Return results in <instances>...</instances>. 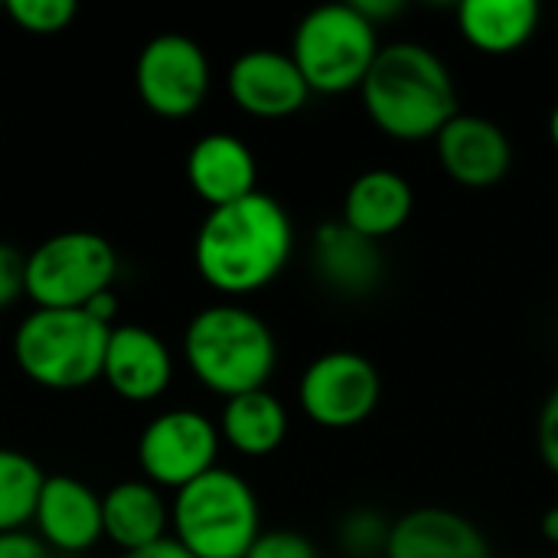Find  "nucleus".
<instances>
[{
	"label": "nucleus",
	"mask_w": 558,
	"mask_h": 558,
	"mask_svg": "<svg viewBox=\"0 0 558 558\" xmlns=\"http://www.w3.org/2000/svg\"><path fill=\"white\" fill-rule=\"evenodd\" d=\"M412 209H415L412 183L402 173L379 167V170L360 173L350 183L340 219L360 235L379 242V239L396 235L412 219Z\"/></svg>",
	"instance_id": "18"
},
{
	"label": "nucleus",
	"mask_w": 558,
	"mask_h": 558,
	"mask_svg": "<svg viewBox=\"0 0 558 558\" xmlns=\"http://www.w3.org/2000/svg\"><path fill=\"white\" fill-rule=\"evenodd\" d=\"M0 10H3V3H0Z\"/></svg>",
	"instance_id": "34"
},
{
	"label": "nucleus",
	"mask_w": 558,
	"mask_h": 558,
	"mask_svg": "<svg viewBox=\"0 0 558 558\" xmlns=\"http://www.w3.org/2000/svg\"><path fill=\"white\" fill-rule=\"evenodd\" d=\"M134 85L147 111L180 121L203 108L213 85V69L196 39L183 33H160L137 52Z\"/></svg>",
	"instance_id": "9"
},
{
	"label": "nucleus",
	"mask_w": 558,
	"mask_h": 558,
	"mask_svg": "<svg viewBox=\"0 0 558 558\" xmlns=\"http://www.w3.org/2000/svg\"><path fill=\"white\" fill-rule=\"evenodd\" d=\"M543 20L539 0H464L458 7L461 36L487 56H510L523 49Z\"/></svg>",
	"instance_id": "20"
},
{
	"label": "nucleus",
	"mask_w": 558,
	"mask_h": 558,
	"mask_svg": "<svg viewBox=\"0 0 558 558\" xmlns=\"http://www.w3.org/2000/svg\"><path fill=\"white\" fill-rule=\"evenodd\" d=\"M245 558H320L317 546L294 530H271L255 539Z\"/></svg>",
	"instance_id": "25"
},
{
	"label": "nucleus",
	"mask_w": 558,
	"mask_h": 558,
	"mask_svg": "<svg viewBox=\"0 0 558 558\" xmlns=\"http://www.w3.org/2000/svg\"><path fill=\"white\" fill-rule=\"evenodd\" d=\"M222 441L245 454V458H268L284 445L288 435V412L278 396L268 389L245 392L235 399H226L222 418H219Z\"/></svg>",
	"instance_id": "21"
},
{
	"label": "nucleus",
	"mask_w": 558,
	"mask_h": 558,
	"mask_svg": "<svg viewBox=\"0 0 558 558\" xmlns=\"http://www.w3.org/2000/svg\"><path fill=\"white\" fill-rule=\"evenodd\" d=\"M226 88L239 111L262 118V121L291 118L314 95L311 85L304 82L298 62L291 59V52H281V49L242 52L229 65Z\"/></svg>",
	"instance_id": "11"
},
{
	"label": "nucleus",
	"mask_w": 558,
	"mask_h": 558,
	"mask_svg": "<svg viewBox=\"0 0 558 558\" xmlns=\"http://www.w3.org/2000/svg\"><path fill=\"white\" fill-rule=\"evenodd\" d=\"M183 360L199 386L222 399L265 389L278 363L271 327L235 301L196 311L183 330Z\"/></svg>",
	"instance_id": "3"
},
{
	"label": "nucleus",
	"mask_w": 558,
	"mask_h": 558,
	"mask_svg": "<svg viewBox=\"0 0 558 558\" xmlns=\"http://www.w3.org/2000/svg\"><path fill=\"white\" fill-rule=\"evenodd\" d=\"M445 173L468 190H490L507 180L513 167V144L507 131L481 114H454L435 137Z\"/></svg>",
	"instance_id": "13"
},
{
	"label": "nucleus",
	"mask_w": 558,
	"mask_h": 558,
	"mask_svg": "<svg viewBox=\"0 0 558 558\" xmlns=\"http://www.w3.org/2000/svg\"><path fill=\"white\" fill-rule=\"evenodd\" d=\"M3 13L23 33L52 36V33H62L78 16V3H72V0H7Z\"/></svg>",
	"instance_id": "24"
},
{
	"label": "nucleus",
	"mask_w": 558,
	"mask_h": 558,
	"mask_svg": "<svg viewBox=\"0 0 558 558\" xmlns=\"http://www.w3.org/2000/svg\"><path fill=\"white\" fill-rule=\"evenodd\" d=\"M291 252L294 226L288 209L258 190L206 213L196 229L193 265L216 294L235 301L265 291L284 271Z\"/></svg>",
	"instance_id": "1"
},
{
	"label": "nucleus",
	"mask_w": 558,
	"mask_h": 558,
	"mask_svg": "<svg viewBox=\"0 0 558 558\" xmlns=\"http://www.w3.org/2000/svg\"><path fill=\"white\" fill-rule=\"evenodd\" d=\"M101 523L108 543H114L121 553H137L167 539L170 507L154 484L121 481L101 494Z\"/></svg>",
	"instance_id": "19"
},
{
	"label": "nucleus",
	"mask_w": 558,
	"mask_h": 558,
	"mask_svg": "<svg viewBox=\"0 0 558 558\" xmlns=\"http://www.w3.org/2000/svg\"><path fill=\"white\" fill-rule=\"evenodd\" d=\"M392 523L376 510H353L337 526V546L350 558H386Z\"/></svg>",
	"instance_id": "23"
},
{
	"label": "nucleus",
	"mask_w": 558,
	"mask_h": 558,
	"mask_svg": "<svg viewBox=\"0 0 558 558\" xmlns=\"http://www.w3.org/2000/svg\"><path fill=\"white\" fill-rule=\"evenodd\" d=\"M543 536H546L549 543H556L558 546V507H553V510L543 517Z\"/></svg>",
	"instance_id": "32"
},
{
	"label": "nucleus",
	"mask_w": 558,
	"mask_h": 558,
	"mask_svg": "<svg viewBox=\"0 0 558 558\" xmlns=\"http://www.w3.org/2000/svg\"><path fill=\"white\" fill-rule=\"evenodd\" d=\"M114 278V245L88 229L56 232L26 255V298L43 311H82L111 291Z\"/></svg>",
	"instance_id": "7"
},
{
	"label": "nucleus",
	"mask_w": 558,
	"mask_h": 558,
	"mask_svg": "<svg viewBox=\"0 0 558 558\" xmlns=\"http://www.w3.org/2000/svg\"><path fill=\"white\" fill-rule=\"evenodd\" d=\"M26 294V255L0 242V311L13 307Z\"/></svg>",
	"instance_id": "26"
},
{
	"label": "nucleus",
	"mask_w": 558,
	"mask_h": 558,
	"mask_svg": "<svg viewBox=\"0 0 558 558\" xmlns=\"http://www.w3.org/2000/svg\"><path fill=\"white\" fill-rule=\"evenodd\" d=\"M101 379L118 399L131 405L157 402L173 383V353L160 333L141 324L111 327L105 363H101Z\"/></svg>",
	"instance_id": "12"
},
{
	"label": "nucleus",
	"mask_w": 558,
	"mask_h": 558,
	"mask_svg": "<svg viewBox=\"0 0 558 558\" xmlns=\"http://www.w3.org/2000/svg\"><path fill=\"white\" fill-rule=\"evenodd\" d=\"M549 137H553V147L558 150V105L553 108V114H549Z\"/></svg>",
	"instance_id": "33"
},
{
	"label": "nucleus",
	"mask_w": 558,
	"mask_h": 558,
	"mask_svg": "<svg viewBox=\"0 0 558 558\" xmlns=\"http://www.w3.org/2000/svg\"><path fill=\"white\" fill-rule=\"evenodd\" d=\"M186 183L209 206H229L258 193V163L252 147L226 131L199 137L186 154Z\"/></svg>",
	"instance_id": "16"
},
{
	"label": "nucleus",
	"mask_w": 558,
	"mask_h": 558,
	"mask_svg": "<svg viewBox=\"0 0 558 558\" xmlns=\"http://www.w3.org/2000/svg\"><path fill=\"white\" fill-rule=\"evenodd\" d=\"M118 294H114V288L111 291H105V294H98V298H92L82 311L88 314V317H95L98 324H105V327H111V320L118 317Z\"/></svg>",
	"instance_id": "30"
},
{
	"label": "nucleus",
	"mask_w": 558,
	"mask_h": 558,
	"mask_svg": "<svg viewBox=\"0 0 558 558\" xmlns=\"http://www.w3.org/2000/svg\"><path fill=\"white\" fill-rule=\"evenodd\" d=\"M369 121L392 141H428L458 114V88L445 59L425 43H389L360 85Z\"/></svg>",
	"instance_id": "2"
},
{
	"label": "nucleus",
	"mask_w": 558,
	"mask_h": 558,
	"mask_svg": "<svg viewBox=\"0 0 558 558\" xmlns=\"http://www.w3.org/2000/svg\"><path fill=\"white\" fill-rule=\"evenodd\" d=\"M298 399L304 415L330 432H347L363 425L379 399H383V379L373 360L353 350H333L317 356L298 386Z\"/></svg>",
	"instance_id": "10"
},
{
	"label": "nucleus",
	"mask_w": 558,
	"mask_h": 558,
	"mask_svg": "<svg viewBox=\"0 0 558 558\" xmlns=\"http://www.w3.org/2000/svg\"><path fill=\"white\" fill-rule=\"evenodd\" d=\"M386 558H494V553L468 517L422 507L392 523Z\"/></svg>",
	"instance_id": "17"
},
{
	"label": "nucleus",
	"mask_w": 558,
	"mask_h": 558,
	"mask_svg": "<svg viewBox=\"0 0 558 558\" xmlns=\"http://www.w3.org/2000/svg\"><path fill=\"white\" fill-rule=\"evenodd\" d=\"M43 481L46 474L29 454L0 448V533H16L33 523Z\"/></svg>",
	"instance_id": "22"
},
{
	"label": "nucleus",
	"mask_w": 558,
	"mask_h": 558,
	"mask_svg": "<svg viewBox=\"0 0 558 558\" xmlns=\"http://www.w3.org/2000/svg\"><path fill=\"white\" fill-rule=\"evenodd\" d=\"M173 539L193 558H245L262 536V510L252 484L213 468L170 504Z\"/></svg>",
	"instance_id": "4"
},
{
	"label": "nucleus",
	"mask_w": 558,
	"mask_h": 558,
	"mask_svg": "<svg viewBox=\"0 0 558 558\" xmlns=\"http://www.w3.org/2000/svg\"><path fill=\"white\" fill-rule=\"evenodd\" d=\"M121 558H193L173 536H167V539H160V543H154V546H147V549H137V553H124Z\"/></svg>",
	"instance_id": "31"
},
{
	"label": "nucleus",
	"mask_w": 558,
	"mask_h": 558,
	"mask_svg": "<svg viewBox=\"0 0 558 558\" xmlns=\"http://www.w3.org/2000/svg\"><path fill=\"white\" fill-rule=\"evenodd\" d=\"M379 49V29L356 10V3L314 7L298 23L291 39V59L298 62L311 92L320 95L360 88Z\"/></svg>",
	"instance_id": "6"
},
{
	"label": "nucleus",
	"mask_w": 558,
	"mask_h": 558,
	"mask_svg": "<svg viewBox=\"0 0 558 558\" xmlns=\"http://www.w3.org/2000/svg\"><path fill=\"white\" fill-rule=\"evenodd\" d=\"M0 558H52V549L29 530L0 533Z\"/></svg>",
	"instance_id": "28"
},
{
	"label": "nucleus",
	"mask_w": 558,
	"mask_h": 558,
	"mask_svg": "<svg viewBox=\"0 0 558 558\" xmlns=\"http://www.w3.org/2000/svg\"><path fill=\"white\" fill-rule=\"evenodd\" d=\"M33 533L62 556H82L95 549L105 539L101 497L78 477L49 474L33 510Z\"/></svg>",
	"instance_id": "14"
},
{
	"label": "nucleus",
	"mask_w": 558,
	"mask_h": 558,
	"mask_svg": "<svg viewBox=\"0 0 558 558\" xmlns=\"http://www.w3.org/2000/svg\"><path fill=\"white\" fill-rule=\"evenodd\" d=\"M311 268L327 291L350 298V301L376 294L386 275L379 242L360 235L343 219H330L314 229Z\"/></svg>",
	"instance_id": "15"
},
{
	"label": "nucleus",
	"mask_w": 558,
	"mask_h": 558,
	"mask_svg": "<svg viewBox=\"0 0 558 558\" xmlns=\"http://www.w3.org/2000/svg\"><path fill=\"white\" fill-rule=\"evenodd\" d=\"M353 3H356V10H360L373 26H379V23L392 20V16H399V13L405 10V3H402V0H353Z\"/></svg>",
	"instance_id": "29"
},
{
	"label": "nucleus",
	"mask_w": 558,
	"mask_h": 558,
	"mask_svg": "<svg viewBox=\"0 0 558 558\" xmlns=\"http://www.w3.org/2000/svg\"><path fill=\"white\" fill-rule=\"evenodd\" d=\"M536 438H539V454H543L546 468L558 477V386L549 392V399L539 412Z\"/></svg>",
	"instance_id": "27"
},
{
	"label": "nucleus",
	"mask_w": 558,
	"mask_h": 558,
	"mask_svg": "<svg viewBox=\"0 0 558 558\" xmlns=\"http://www.w3.org/2000/svg\"><path fill=\"white\" fill-rule=\"evenodd\" d=\"M219 425L196 409H170L150 418L137 438V468L157 490H183L216 468Z\"/></svg>",
	"instance_id": "8"
},
{
	"label": "nucleus",
	"mask_w": 558,
	"mask_h": 558,
	"mask_svg": "<svg viewBox=\"0 0 558 558\" xmlns=\"http://www.w3.org/2000/svg\"><path fill=\"white\" fill-rule=\"evenodd\" d=\"M108 333L111 327L85 311L33 307L13 330V363L33 386L75 392L101 379Z\"/></svg>",
	"instance_id": "5"
}]
</instances>
